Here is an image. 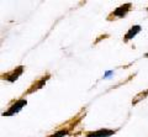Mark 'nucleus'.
<instances>
[{
	"instance_id": "nucleus-1",
	"label": "nucleus",
	"mask_w": 148,
	"mask_h": 137,
	"mask_svg": "<svg viewBox=\"0 0 148 137\" xmlns=\"http://www.w3.org/2000/svg\"><path fill=\"white\" fill-rule=\"evenodd\" d=\"M131 9H132V4H130V3L123 4V5L119 6L117 9H115V10L110 14L109 17H108V20L111 21V20H114V19H120V17H125V16L127 15V12L131 10Z\"/></svg>"
},
{
	"instance_id": "nucleus-2",
	"label": "nucleus",
	"mask_w": 148,
	"mask_h": 137,
	"mask_svg": "<svg viewBox=\"0 0 148 137\" xmlns=\"http://www.w3.org/2000/svg\"><path fill=\"white\" fill-rule=\"evenodd\" d=\"M26 104H27V100H26L25 98H21V99L16 100L15 103L11 104L10 106H9V109H8L6 111L3 112V116H11V115H15V114H17L24 106H26Z\"/></svg>"
},
{
	"instance_id": "nucleus-3",
	"label": "nucleus",
	"mask_w": 148,
	"mask_h": 137,
	"mask_svg": "<svg viewBox=\"0 0 148 137\" xmlns=\"http://www.w3.org/2000/svg\"><path fill=\"white\" fill-rule=\"evenodd\" d=\"M22 73H24V66H18L16 69H14L11 72H8V73H4V74L1 75V79L8 80V82H10V83H14L15 80L18 79V77H20Z\"/></svg>"
},
{
	"instance_id": "nucleus-4",
	"label": "nucleus",
	"mask_w": 148,
	"mask_h": 137,
	"mask_svg": "<svg viewBox=\"0 0 148 137\" xmlns=\"http://www.w3.org/2000/svg\"><path fill=\"white\" fill-rule=\"evenodd\" d=\"M116 134L115 130H109V129H100L96 131H89L85 134V137H110Z\"/></svg>"
},
{
	"instance_id": "nucleus-5",
	"label": "nucleus",
	"mask_w": 148,
	"mask_h": 137,
	"mask_svg": "<svg viewBox=\"0 0 148 137\" xmlns=\"http://www.w3.org/2000/svg\"><path fill=\"white\" fill-rule=\"evenodd\" d=\"M47 79H49V74H48V73H47V75H46V77H42L41 79H38L37 82H35V83H32V85L30 86L29 90H27L24 95L31 94V93H34V91H37L38 89H41V88H42V86L46 84V82H47Z\"/></svg>"
},
{
	"instance_id": "nucleus-6",
	"label": "nucleus",
	"mask_w": 148,
	"mask_h": 137,
	"mask_svg": "<svg viewBox=\"0 0 148 137\" xmlns=\"http://www.w3.org/2000/svg\"><path fill=\"white\" fill-rule=\"evenodd\" d=\"M142 30V27L140 26V25H135V26H132L131 29H130L127 32H126V35H125V37H123V42H127V41H130V40H132L135 36L140 32V31Z\"/></svg>"
},
{
	"instance_id": "nucleus-7",
	"label": "nucleus",
	"mask_w": 148,
	"mask_h": 137,
	"mask_svg": "<svg viewBox=\"0 0 148 137\" xmlns=\"http://www.w3.org/2000/svg\"><path fill=\"white\" fill-rule=\"evenodd\" d=\"M69 131H71V129H69V127H66V129H62V130H59L57 132H54V134H52V135H49L48 137H64V136H67L69 134Z\"/></svg>"
},
{
	"instance_id": "nucleus-8",
	"label": "nucleus",
	"mask_w": 148,
	"mask_h": 137,
	"mask_svg": "<svg viewBox=\"0 0 148 137\" xmlns=\"http://www.w3.org/2000/svg\"><path fill=\"white\" fill-rule=\"evenodd\" d=\"M147 10H148V8H147Z\"/></svg>"
}]
</instances>
